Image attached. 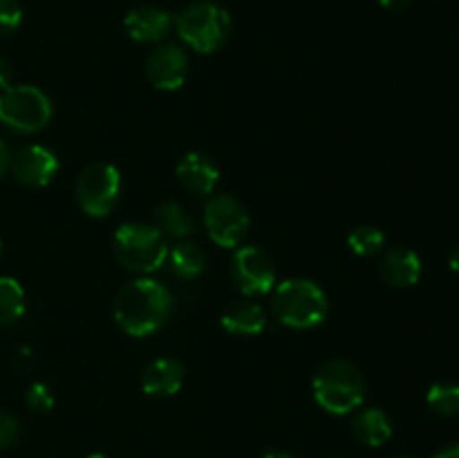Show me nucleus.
I'll list each match as a JSON object with an SVG mask.
<instances>
[{
	"mask_svg": "<svg viewBox=\"0 0 459 458\" xmlns=\"http://www.w3.org/2000/svg\"><path fill=\"white\" fill-rule=\"evenodd\" d=\"M178 178L184 187L191 189L197 196H209L218 187L220 169L204 153H188L179 160Z\"/></svg>",
	"mask_w": 459,
	"mask_h": 458,
	"instance_id": "nucleus-13",
	"label": "nucleus"
},
{
	"mask_svg": "<svg viewBox=\"0 0 459 458\" xmlns=\"http://www.w3.org/2000/svg\"><path fill=\"white\" fill-rule=\"evenodd\" d=\"M9 162H12V157H9L7 146H4V144L0 142V178H3L4 171L9 169Z\"/></svg>",
	"mask_w": 459,
	"mask_h": 458,
	"instance_id": "nucleus-29",
	"label": "nucleus"
},
{
	"mask_svg": "<svg viewBox=\"0 0 459 458\" xmlns=\"http://www.w3.org/2000/svg\"><path fill=\"white\" fill-rule=\"evenodd\" d=\"M21 422L16 416L7 411H0V452L13 447L21 438Z\"/></svg>",
	"mask_w": 459,
	"mask_h": 458,
	"instance_id": "nucleus-25",
	"label": "nucleus"
},
{
	"mask_svg": "<svg viewBox=\"0 0 459 458\" xmlns=\"http://www.w3.org/2000/svg\"><path fill=\"white\" fill-rule=\"evenodd\" d=\"M112 313L121 330L133 337H146L169 321L173 313V296L161 283L137 278L117 292Z\"/></svg>",
	"mask_w": 459,
	"mask_h": 458,
	"instance_id": "nucleus-1",
	"label": "nucleus"
},
{
	"mask_svg": "<svg viewBox=\"0 0 459 458\" xmlns=\"http://www.w3.org/2000/svg\"><path fill=\"white\" fill-rule=\"evenodd\" d=\"M433 458H459V443L446 445V447L439 449Z\"/></svg>",
	"mask_w": 459,
	"mask_h": 458,
	"instance_id": "nucleus-27",
	"label": "nucleus"
},
{
	"mask_svg": "<svg viewBox=\"0 0 459 458\" xmlns=\"http://www.w3.org/2000/svg\"><path fill=\"white\" fill-rule=\"evenodd\" d=\"M263 458H291V456H287V454H282V452H269V454H264Z\"/></svg>",
	"mask_w": 459,
	"mask_h": 458,
	"instance_id": "nucleus-31",
	"label": "nucleus"
},
{
	"mask_svg": "<svg viewBox=\"0 0 459 458\" xmlns=\"http://www.w3.org/2000/svg\"><path fill=\"white\" fill-rule=\"evenodd\" d=\"M121 196L119 171L106 162H94L81 171L76 180V200L92 218H103L117 207Z\"/></svg>",
	"mask_w": 459,
	"mask_h": 458,
	"instance_id": "nucleus-7",
	"label": "nucleus"
},
{
	"mask_svg": "<svg viewBox=\"0 0 459 458\" xmlns=\"http://www.w3.org/2000/svg\"><path fill=\"white\" fill-rule=\"evenodd\" d=\"M52 119V101L36 85H9L0 92V121L16 133H39Z\"/></svg>",
	"mask_w": 459,
	"mask_h": 458,
	"instance_id": "nucleus-6",
	"label": "nucleus"
},
{
	"mask_svg": "<svg viewBox=\"0 0 459 458\" xmlns=\"http://www.w3.org/2000/svg\"><path fill=\"white\" fill-rule=\"evenodd\" d=\"M146 75L152 88L157 90L170 92V90L182 88L188 76L186 52L178 45H161L148 57Z\"/></svg>",
	"mask_w": 459,
	"mask_h": 458,
	"instance_id": "nucleus-11",
	"label": "nucleus"
},
{
	"mask_svg": "<svg viewBox=\"0 0 459 458\" xmlns=\"http://www.w3.org/2000/svg\"><path fill=\"white\" fill-rule=\"evenodd\" d=\"M312 393L318 407L334 416H345L359 409L366 398V382L354 364L330 359L318 368L312 382Z\"/></svg>",
	"mask_w": 459,
	"mask_h": 458,
	"instance_id": "nucleus-2",
	"label": "nucleus"
},
{
	"mask_svg": "<svg viewBox=\"0 0 459 458\" xmlns=\"http://www.w3.org/2000/svg\"><path fill=\"white\" fill-rule=\"evenodd\" d=\"M88 458H108V456H106V454H99V452H97V454H90Z\"/></svg>",
	"mask_w": 459,
	"mask_h": 458,
	"instance_id": "nucleus-32",
	"label": "nucleus"
},
{
	"mask_svg": "<svg viewBox=\"0 0 459 458\" xmlns=\"http://www.w3.org/2000/svg\"><path fill=\"white\" fill-rule=\"evenodd\" d=\"M384 242H385L384 232L377 227H370V225H366V227H357L354 232H350L348 236V247L357 256L377 254V251H381Z\"/></svg>",
	"mask_w": 459,
	"mask_h": 458,
	"instance_id": "nucleus-22",
	"label": "nucleus"
},
{
	"mask_svg": "<svg viewBox=\"0 0 459 458\" xmlns=\"http://www.w3.org/2000/svg\"><path fill=\"white\" fill-rule=\"evenodd\" d=\"M126 31L137 43H157L164 39L173 27V18L169 12L152 4H142V7L130 9L124 21Z\"/></svg>",
	"mask_w": 459,
	"mask_h": 458,
	"instance_id": "nucleus-12",
	"label": "nucleus"
},
{
	"mask_svg": "<svg viewBox=\"0 0 459 458\" xmlns=\"http://www.w3.org/2000/svg\"><path fill=\"white\" fill-rule=\"evenodd\" d=\"M411 3H412V0H379L381 7L394 9V12H399V9H406Z\"/></svg>",
	"mask_w": 459,
	"mask_h": 458,
	"instance_id": "nucleus-28",
	"label": "nucleus"
},
{
	"mask_svg": "<svg viewBox=\"0 0 459 458\" xmlns=\"http://www.w3.org/2000/svg\"><path fill=\"white\" fill-rule=\"evenodd\" d=\"M397 458H417V456H408V454H406V456H397Z\"/></svg>",
	"mask_w": 459,
	"mask_h": 458,
	"instance_id": "nucleus-33",
	"label": "nucleus"
},
{
	"mask_svg": "<svg viewBox=\"0 0 459 458\" xmlns=\"http://www.w3.org/2000/svg\"><path fill=\"white\" fill-rule=\"evenodd\" d=\"M204 225L211 241L220 247H240L249 233V214L240 200L231 196H215L204 209Z\"/></svg>",
	"mask_w": 459,
	"mask_h": 458,
	"instance_id": "nucleus-8",
	"label": "nucleus"
},
{
	"mask_svg": "<svg viewBox=\"0 0 459 458\" xmlns=\"http://www.w3.org/2000/svg\"><path fill=\"white\" fill-rule=\"evenodd\" d=\"M429 407L444 418L459 416V384L437 382L429 391Z\"/></svg>",
	"mask_w": 459,
	"mask_h": 458,
	"instance_id": "nucleus-21",
	"label": "nucleus"
},
{
	"mask_svg": "<svg viewBox=\"0 0 459 458\" xmlns=\"http://www.w3.org/2000/svg\"><path fill=\"white\" fill-rule=\"evenodd\" d=\"M112 247L119 263L139 274L155 272L169 259L166 236L152 225H121L112 236Z\"/></svg>",
	"mask_w": 459,
	"mask_h": 458,
	"instance_id": "nucleus-4",
	"label": "nucleus"
},
{
	"mask_svg": "<svg viewBox=\"0 0 459 458\" xmlns=\"http://www.w3.org/2000/svg\"><path fill=\"white\" fill-rule=\"evenodd\" d=\"M25 314V290L12 277H0V326H12Z\"/></svg>",
	"mask_w": 459,
	"mask_h": 458,
	"instance_id": "nucleus-19",
	"label": "nucleus"
},
{
	"mask_svg": "<svg viewBox=\"0 0 459 458\" xmlns=\"http://www.w3.org/2000/svg\"><path fill=\"white\" fill-rule=\"evenodd\" d=\"M169 259L170 268L179 278H195L206 268V254L197 245H191V242H182L173 251H169Z\"/></svg>",
	"mask_w": 459,
	"mask_h": 458,
	"instance_id": "nucleus-20",
	"label": "nucleus"
},
{
	"mask_svg": "<svg viewBox=\"0 0 459 458\" xmlns=\"http://www.w3.org/2000/svg\"><path fill=\"white\" fill-rule=\"evenodd\" d=\"M352 431L363 445L368 447H381L390 440L393 436V422H390L388 413L384 409L368 407L354 416Z\"/></svg>",
	"mask_w": 459,
	"mask_h": 458,
	"instance_id": "nucleus-17",
	"label": "nucleus"
},
{
	"mask_svg": "<svg viewBox=\"0 0 459 458\" xmlns=\"http://www.w3.org/2000/svg\"><path fill=\"white\" fill-rule=\"evenodd\" d=\"M448 265H451L453 272H459V245L453 247L451 256H448Z\"/></svg>",
	"mask_w": 459,
	"mask_h": 458,
	"instance_id": "nucleus-30",
	"label": "nucleus"
},
{
	"mask_svg": "<svg viewBox=\"0 0 459 458\" xmlns=\"http://www.w3.org/2000/svg\"><path fill=\"white\" fill-rule=\"evenodd\" d=\"M12 85V66L0 57V92L7 90Z\"/></svg>",
	"mask_w": 459,
	"mask_h": 458,
	"instance_id": "nucleus-26",
	"label": "nucleus"
},
{
	"mask_svg": "<svg viewBox=\"0 0 459 458\" xmlns=\"http://www.w3.org/2000/svg\"><path fill=\"white\" fill-rule=\"evenodd\" d=\"M0 250H3V245H0Z\"/></svg>",
	"mask_w": 459,
	"mask_h": 458,
	"instance_id": "nucleus-34",
	"label": "nucleus"
},
{
	"mask_svg": "<svg viewBox=\"0 0 459 458\" xmlns=\"http://www.w3.org/2000/svg\"><path fill=\"white\" fill-rule=\"evenodd\" d=\"M22 9L16 0H0V36L12 34L21 27Z\"/></svg>",
	"mask_w": 459,
	"mask_h": 458,
	"instance_id": "nucleus-24",
	"label": "nucleus"
},
{
	"mask_svg": "<svg viewBox=\"0 0 459 458\" xmlns=\"http://www.w3.org/2000/svg\"><path fill=\"white\" fill-rule=\"evenodd\" d=\"M178 34L188 48L200 54L215 52L231 36V16L215 3H193L178 16Z\"/></svg>",
	"mask_w": 459,
	"mask_h": 458,
	"instance_id": "nucleus-5",
	"label": "nucleus"
},
{
	"mask_svg": "<svg viewBox=\"0 0 459 458\" xmlns=\"http://www.w3.org/2000/svg\"><path fill=\"white\" fill-rule=\"evenodd\" d=\"M233 281L245 296L267 295L276 286V265L260 247H238L233 254Z\"/></svg>",
	"mask_w": 459,
	"mask_h": 458,
	"instance_id": "nucleus-9",
	"label": "nucleus"
},
{
	"mask_svg": "<svg viewBox=\"0 0 459 458\" xmlns=\"http://www.w3.org/2000/svg\"><path fill=\"white\" fill-rule=\"evenodd\" d=\"M155 223V227L170 238H186L193 232L191 216L178 202H164V205L157 207Z\"/></svg>",
	"mask_w": 459,
	"mask_h": 458,
	"instance_id": "nucleus-18",
	"label": "nucleus"
},
{
	"mask_svg": "<svg viewBox=\"0 0 459 458\" xmlns=\"http://www.w3.org/2000/svg\"><path fill=\"white\" fill-rule=\"evenodd\" d=\"M13 178L25 187H48L58 173V157L49 148L31 144V146L21 148L9 162Z\"/></svg>",
	"mask_w": 459,
	"mask_h": 458,
	"instance_id": "nucleus-10",
	"label": "nucleus"
},
{
	"mask_svg": "<svg viewBox=\"0 0 459 458\" xmlns=\"http://www.w3.org/2000/svg\"><path fill=\"white\" fill-rule=\"evenodd\" d=\"M184 384V368L175 359H155L146 366L142 375V389L152 398H169L175 395Z\"/></svg>",
	"mask_w": 459,
	"mask_h": 458,
	"instance_id": "nucleus-14",
	"label": "nucleus"
},
{
	"mask_svg": "<svg viewBox=\"0 0 459 458\" xmlns=\"http://www.w3.org/2000/svg\"><path fill=\"white\" fill-rule=\"evenodd\" d=\"M327 296L321 287L307 278H287L273 292V313L285 326L309 330L325 321Z\"/></svg>",
	"mask_w": 459,
	"mask_h": 458,
	"instance_id": "nucleus-3",
	"label": "nucleus"
},
{
	"mask_svg": "<svg viewBox=\"0 0 459 458\" xmlns=\"http://www.w3.org/2000/svg\"><path fill=\"white\" fill-rule=\"evenodd\" d=\"M381 274L393 287H412L421 278V259L408 247H393L381 260Z\"/></svg>",
	"mask_w": 459,
	"mask_h": 458,
	"instance_id": "nucleus-15",
	"label": "nucleus"
},
{
	"mask_svg": "<svg viewBox=\"0 0 459 458\" xmlns=\"http://www.w3.org/2000/svg\"><path fill=\"white\" fill-rule=\"evenodd\" d=\"M25 400H27V404H30V409H34V411H39V413L52 411V407H54L52 389H49L48 384H43V382H34V384L27 389Z\"/></svg>",
	"mask_w": 459,
	"mask_h": 458,
	"instance_id": "nucleus-23",
	"label": "nucleus"
},
{
	"mask_svg": "<svg viewBox=\"0 0 459 458\" xmlns=\"http://www.w3.org/2000/svg\"><path fill=\"white\" fill-rule=\"evenodd\" d=\"M267 326V314L255 301H238L222 314V328L231 335H258Z\"/></svg>",
	"mask_w": 459,
	"mask_h": 458,
	"instance_id": "nucleus-16",
	"label": "nucleus"
}]
</instances>
